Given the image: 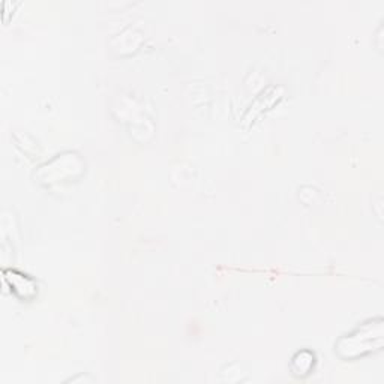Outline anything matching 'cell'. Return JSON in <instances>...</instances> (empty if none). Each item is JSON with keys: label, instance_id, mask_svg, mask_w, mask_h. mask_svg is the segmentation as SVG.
Masks as SVG:
<instances>
[{"label": "cell", "instance_id": "cell-1", "mask_svg": "<svg viewBox=\"0 0 384 384\" xmlns=\"http://www.w3.org/2000/svg\"><path fill=\"white\" fill-rule=\"evenodd\" d=\"M383 347V322L374 320L339 341L336 350L345 359H356Z\"/></svg>", "mask_w": 384, "mask_h": 384}, {"label": "cell", "instance_id": "cell-2", "mask_svg": "<svg viewBox=\"0 0 384 384\" xmlns=\"http://www.w3.org/2000/svg\"><path fill=\"white\" fill-rule=\"evenodd\" d=\"M5 280L9 282L14 293L21 299H32L38 292V285L35 284V281L30 280L27 275L20 272L5 270Z\"/></svg>", "mask_w": 384, "mask_h": 384}, {"label": "cell", "instance_id": "cell-3", "mask_svg": "<svg viewBox=\"0 0 384 384\" xmlns=\"http://www.w3.org/2000/svg\"><path fill=\"white\" fill-rule=\"evenodd\" d=\"M314 362H315V357H314V353H311V351H301V353H297L293 359V364H292V369L294 372V376L297 377H305L309 374V371H311V368L314 366Z\"/></svg>", "mask_w": 384, "mask_h": 384}]
</instances>
